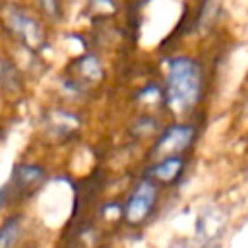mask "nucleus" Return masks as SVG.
<instances>
[{
  "mask_svg": "<svg viewBox=\"0 0 248 248\" xmlns=\"http://www.w3.org/2000/svg\"><path fill=\"white\" fill-rule=\"evenodd\" d=\"M202 91V70L196 60L188 56H176L169 62L167 74V95L169 105L176 112L190 110Z\"/></svg>",
  "mask_w": 248,
  "mask_h": 248,
  "instance_id": "obj_1",
  "label": "nucleus"
},
{
  "mask_svg": "<svg viewBox=\"0 0 248 248\" xmlns=\"http://www.w3.org/2000/svg\"><path fill=\"white\" fill-rule=\"evenodd\" d=\"M2 21L6 29L27 48L39 50L45 45V29L43 25L23 8L16 4H6L2 8Z\"/></svg>",
  "mask_w": 248,
  "mask_h": 248,
  "instance_id": "obj_2",
  "label": "nucleus"
},
{
  "mask_svg": "<svg viewBox=\"0 0 248 248\" xmlns=\"http://www.w3.org/2000/svg\"><path fill=\"white\" fill-rule=\"evenodd\" d=\"M155 200H157V188H155V184L149 182V180L140 182L138 188L134 190V194L128 200L126 219L130 223H141L149 215V211L153 209Z\"/></svg>",
  "mask_w": 248,
  "mask_h": 248,
  "instance_id": "obj_3",
  "label": "nucleus"
},
{
  "mask_svg": "<svg viewBox=\"0 0 248 248\" xmlns=\"http://www.w3.org/2000/svg\"><path fill=\"white\" fill-rule=\"evenodd\" d=\"M194 138V128L188 126V124H176L172 128H169L159 143L155 145V153H167V157L170 153H176V151H182Z\"/></svg>",
  "mask_w": 248,
  "mask_h": 248,
  "instance_id": "obj_4",
  "label": "nucleus"
},
{
  "mask_svg": "<svg viewBox=\"0 0 248 248\" xmlns=\"http://www.w3.org/2000/svg\"><path fill=\"white\" fill-rule=\"evenodd\" d=\"M45 176V170L41 167H35V165H21L14 170V176H12V186H17V188H31L35 184H39Z\"/></svg>",
  "mask_w": 248,
  "mask_h": 248,
  "instance_id": "obj_5",
  "label": "nucleus"
},
{
  "mask_svg": "<svg viewBox=\"0 0 248 248\" xmlns=\"http://www.w3.org/2000/svg\"><path fill=\"white\" fill-rule=\"evenodd\" d=\"M180 170H182V159L178 155H169L151 169V176L163 182H170L180 174Z\"/></svg>",
  "mask_w": 248,
  "mask_h": 248,
  "instance_id": "obj_6",
  "label": "nucleus"
},
{
  "mask_svg": "<svg viewBox=\"0 0 248 248\" xmlns=\"http://www.w3.org/2000/svg\"><path fill=\"white\" fill-rule=\"evenodd\" d=\"M21 215L8 217L0 227V248H12L21 236Z\"/></svg>",
  "mask_w": 248,
  "mask_h": 248,
  "instance_id": "obj_7",
  "label": "nucleus"
},
{
  "mask_svg": "<svg viewBox=\"0 0 248 248\" xmlns=\"http://www.w3.org/2000/svg\"><path fill=\"white\" fill-rule=\"evenodd\" d=\"M16 78H17L16 68H14L8 60H4V58L0 56V85H2V87H8V85L16 83Z\"/></svg>",
  "mask_w": 248,
  "mask_h": 248,
  "instance_id": "obj_8",
  "label": "nucleus"
},
{
  "mask_svg": "<svg viewBox=\"0 0 248 248\" xmlns=\"http://www.w3.org/2000/svg\"><path fill=\"white\" fill-rule=\"evenodd\" d=\"M37 2H39L41 10L48 17H52V19L60 17V14H62V0H37Z\"/></svg>",
  "mask_w": 248,
  "mask_h": 248,
  "instance_id": "obj_9",
  "label": "nucleus"
},
{
  "mask_svg": "<svg viewBox=\"0 0 248 248\" xmlns=\"http://www.w3.org/2000/svg\"><path fill=\"white\" fill-rule=\"evenodd\" d=\"M81 68V74H85L87 78H97L101 74V68H99V62L93 58V56H85L79 64Z\"/></svg>",
  "mask_w": 248,
  "mask_h": 248,
  "instance_id": "obj_10",
  "label": "nucleus"
},
{
  "mask_svg": "<svg viewBox=\"0 0 248 248\" xmlns=\"http://www.w3.org/2000/svg\"><path fill=\"white\" fill-rule=\"evenodd\" d=\"M8 194H10V182L0 188V209L4 207V203H6V200H8Z\"/></svg>",
  "mask_w": 248,
  "mask_h": 248,
  "instance_id": "obj_11",
  "label": "nucleus"
},
{
  "mask_svg": "<svg viewBox=\"0 0 248 248\" xmlns=\"http://www.w3.org/2000/svg\"><path fill=\"white\" fill-rule=\"evenodd\" d=\"M91 2H93V6H97V8H99V6H110V4H112L110 0H91Z\"/></svg>",
  "mask_w": 248,
  "mask_h": 248,
  "instance_id": "obj_12",
  "label": "nucleus"
}]
</instances>
